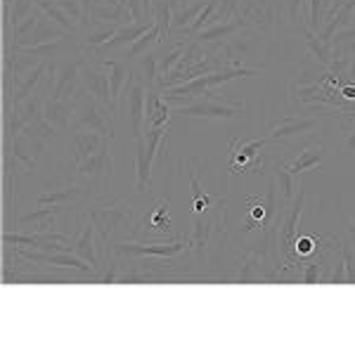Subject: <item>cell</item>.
Masks as SVG:
<instances>
[{
	"mask_svg": "<svg viewBox=\"0 0 355 355\" xmlns=\"http://www.w3.org/2000/svg\"><path fill=\"white\" fill-rule=\"evenodd\" d=\"M105 62V69L110 73V85H112V97L119 107V100L123 97V90L125 85L130 81V69H128V62H121V60H102Z\"/></svg>",
	"mask_w": 355,
	"mask_h": 355,
	"instance_id": "22",
	"label": "cell"
},
{
	"mask_svg": "<svg viewBox=\"0 0 355 355\" xmlns=\"http://www.w3.org/2000/svg\"><path fill=\"white\" fill-rule=\"evenodd\" d=\"M244 102L220 97L216 90H209L204 97H197L192 105L180 107L173 114H180L185 119H204V121H239L244 116Z\"/></svg>",
	"mask_w": 355,
	"mask_h": 355,
	"instance_id": "1",
	"label": "cell"
},
{
	"mask_svg": "<svg viewBox=\"0 0 355 355\" xmlns=\"http://www.w3.org/2000/svg\"><path fill=\"white\" fill-rule=\"evenodd\" d=\"M270 142V137H261V140H246V137H234L230 142V171L234 175L249 171V166L256 162V157L266 150V145Z\"/></svg>",
	"mask_w": 355,
	"mask_h": 355,
	"instance_id": "10",
	"label": "cell"
},
{
	"mask_svg": "<svg viewBox=\"0 0 355 355\" xmlns=\"http://www.w3.org/2000/svg\"><path fill=\"white\" fill-rule=\"evenodd\" d=\"M67 36V31L62 28L60 24H55L50 17H45L41 12L38 17V24L33 28L28 36H24L21 41H17V48H33V45H41V43H50V41H57V38Z\"/></svg>",
	"mask_w": 355,
	"mask_h": 355,
	"instance_id": "15",
	"label": "cell"
},
{
	"mask_svg": "<svg viewBox=\"0 0 355 355\" xmlns=\"http://www.w3.org/2000/svg\"><path fill=\"white\" fill-rule=\"evenodd\" d=\"M3 209H5V232H12L19 227V218H17V192L12 187V171L5 164V182H3Z\"/></svg>",
	"mask_w": 355,
	"mask_h": 355,
	"instance_id": "25",
	"label": "cell"
},
{
	"mask_svg": "<svg viewBox=\"0 0 355 355\" xmlns=\"http://www.w3.org/2000/svg\"><path fill=\"white\" fill-rule=\"evenodd\" d=\"M270 173L275 178V182L279 185V190H282V197H284V202H291L294 199V190H296V185H294V173L284 166L282 162L279 164H275L272 168H270Z\"/></svg>",
	"mask_w": 355,
	"mask_h": 355,
	"instance_id": "32",
	"label": "cell"
},
{
	"mask_svg": "<svg viewBox=\"0 0 355 355\" xmlns=\"http://www.w3.org/2000/svg\"><path fill=\"white\" fill-rule=\"evenodd\" d=\"M343 147H346V152L355 157V128H348L346 130V140H343Z\"/></svg>",
	"mask_w": 355,
	"mask_h": 355,
	"instance_id": "35",
	"label": "cell"
},
{
	"mask_svg": "<svg viewBox=\"0 0 355 355\" xmlns=\"http://www.w3.org/2000/svg\"><path fill=\"white\" fill-rule=\"evenodd\" d=\"M303 41H306L308 57H311V60L320 62L322 67L331 64V43L329 41H322V38L313 31H303Z\"/></svg>",
	"mask_w": 355,
	"mask_h": 355,
	"instance_id": "27",
	"label": "cell"
},
{
	"mask_svg": "<svg viewBox=\"0 0 355 355\" xmlns=\"http://www.w3.org/2000/svg\"><path fill=\"white\" fill-rule=\"evenodd\" d=\"M266 45H268L266 31H261V28H256V26H246L223 43V55H225L227 60H232V64L237 69H242L246 67V62H249L251 57H261V48H266ZM254 69H259V67H254Z\"/></svg>",
	"mask_w": 355,
	"mask_h": 355,
	"instance_id": "4",
	"label": "cell"
},
{
	"mask_svg": "<svg viewBox=\"0 0 355 355\" xmlns=\"http://www.w3.org/2000/svg\"><path fill=\"white\" fill-rule=\"evenodd\" d=\"M318 244H320V239H315V237H296V242H294V261L311 259L315 251H318Z\"/></svg>",
	"mask_w": 355,
	"mask_h": 355,
	"instance_id": "33",
	"label": "cell"
},
{
	"mask_svg": "<svg viewBox=\"0 0 355 355\" xmlns=\"http://www.w3.org/2000/svg\"><path fill=\"white\" fill-rule=\"evenodd\" d=\"M348 223H351V225H353V227H355V214H353V216H351V220H348Z\"/></svg>",
	"mask_w": 355,
	"mask_h": 355,
	"instance_id": "37",
	"label": "cell"
},
{
	"mask_svg": "<svg viewBox=\"0 0 355 355\" xmlns=\"http://www.w3.org/2000/svg\"><path fill=\"white\" fill-rule=\"evenodd\" d=\"M93 53L90 57L85 55V64H83V73H81V81L83 88L88 90L95 100H100L105 107H110L114 114H119V107L112 97V85H110V73L105 69V62L102 60H93Z\"/></svg>",
	"mask_w": 355,
	"mask_h": 355,
	"instance_id": "7",
	"label": "cell"
},
{
	"mask_svg": "<svg viewBox=\"0 0 355 355\" xmlns=\"http://www.w3.org/2000/svg\"><path fill=\"white\" fill-rule=\"evenodd\" d=\"M73 102H76V112H73V123H71L73 133L93 130V133L114 137V116H116V114H114L110 107H105L100 100H95L85 88L78 90Z\"/></svg>",
	"mask_w": 355,
	"mask_h": 355,
	"instance_id": "2",
	"label": "cell"
},
{
	"mask_svg": "<svg viewBox=\"0 0 355 355\" xmlns=\"http://www.w3.org/2000/svg\"><path fill=\"white\" fill-rule=\"evenodd\" d=\"M67 251L81 256L83 261H88L90 266H95L97 272H100L102 266H100V256H97V230L90 220H85L81 225V230L73 234V239H71V244L67 246Z\"/></svg>",
	"mask_w": 355,
	"mask_h": 355,
	"instance_id": "12",
	"label": "cell"
},
{
	"mask_svg": "<svg viewBox=\"0 0 355 355\" xmlns=\"http://www.w3.org/2000/svg\"><path fill=\"white\" fill-rule=\"evenodd\" d=\"M348 81L355 83V57H351V67H348Z\"/></svg>",
	"mask_w": 355,
	"mask_h": 355,
	"instance_id": "36",
	"label": "cell"
},
{
	"mask_svg": "<svg viewBox=\"0 0 355 355\" xmlns=\"http://www.w3.org/2000/svg\"><path fill=\"white\" fill-rule=\"evenodd\" d=\"M192 202H194V214H206L214 199H211V194L204 192V194H199V197H194Z\"/></svg>",
	"mask_w": 355,
	"mask_h": 355,
	"instance_id": "34",
	"label": "cell"
},
{
	"mask_svg": "<svg viewBox=\"0 0 355 355\" xmlns=\"http://www.w3.org/2000/svg\"><path fill=\"white\" fill-rule=\"evenodd\" d=\"M133 223H135V234H140V227H147L150 232L173 234V227H171V199L162 197L145 218Z\"/></svg>",
	"mask_w": 355,
	"mask_h": 355,
	"instance_id": "13",
	"label": "cell"
},
{
	"mask_svg": "<svg viewBox=\"0 0 355 355\" xmlns=\"http://www.w3.org/2000/svg\"><path fill=\"white\" fill-rule=\"evenodd\" d=\"M73 112H76V102L67 100H55V97H45L43 105V116L55 125L60 133L71 128L73 123Z\"/></svg>",
	"mask_w": 355,
	"mask_h": 355,
	"instance_id": "14",
	"label": "cell"
},
{
	"mask_svg": "<svg viewBox=\"0 0 355 355\" xmlns=\"http://www.w3.org/2000/svg\"><path fill=\"white\" fill-rule=\"evenodd\" d=\"M190 239H173V242H157V244H137V242H114V256H128V259H142V256H178L182 251H190Z\"/></svg>",
	"mask_w": 355,
	"mask_h": 355,
	"instance_id": "8",
	"label": "cell"
},
{
	"mask_svg": "<svg viewBox=\"0 0 355 355\" xmlns=\"http://www.w3.org/2000/svg\"><path fill=\"white\" fill-rule=\"evenodd\" d=\"M331 0H306V28L313 33H320L324 26Z\"/></svg>",
	"mask_w": 355,
	"mask_h": 355,
	"instance_id": "29",
	"label": "cell"
},
{
	"mask_svg": "<svg viewBox=\"0 0 355 355\" xmlns=\"http://www.w3.org/2000/svg\"><path fill=\"white\" fill-rule=\"evenodd\" d=\"M110 140H112L110 135H100V133H93V130L73 133V166L83 164L88 157H93L95 152H100Z\"/></svg>",
	"mask_w": 355,
	"mask_h": 355,
	"instance_id": "16",
	"label": "cell"
},
{
	"mask_svg": "<svg viewBox=\"0 0 355 355\" xmlns=\"http://www.w3.org/2000/svg\"><path fill=\"white\" fill-rule=\"evenodd\" d=\"M67 43H69L67 36H62V38H57V41L33 45V48H17V53L36 57V60H41V62H55L57 57H62L67 53Z\"/></svg>",
	"mask_w": 355,
	"mask_h": 355,
	"instance_id": "26",
	"label": "cell"
},
{
	"mask_svg": "<svg viewBox=\"0 0 355 355\" xmlns=\"http://www.w3.org/2000/svg\"><path fill=\"white\" fill-rule=\"evenodd\" d=\"M242 28H246V21H244V19H239V17L234 15L232 19L218 21V24L204 28V31L199 33V36L194 38V41H199V43H225L227 38H232L234 33L242 31Z\"/></svg>",
	"mask_w": 355,
	"mask_h": 355,
	"instance_id": "20",
	"label": "cell"
},
{
	"mask_svg": "<svg viewBox=\"0 0 355 355\" xmlns=\"http://www.w3.org/2000/svg\"><path fill=\"white\" fill-rule=\"evenodd\" d=\"M133 218V206L125 199H105V202H97L95 206L88 209V220L95 225L97 237L110 242V237L116 232V227Z\"/></svg>",
	"mask_w": 355,
	"mask_h": 355,
	"instance_id": "3",
	"label": "cell"
},
{
	"mask_svg": "<svg viewBox=\"0 0 355 355\" xmlns=\"http://www.w3.org/2000/svg\"><path fill=\"white\" fill-rule=\"evenodd\" d=\"M159 60H162L159 50H152V53L142 55L140 60H137L135 71L142 76V81L147 83V88H157L159 90Z\"/></svg>",
	"mask_w": 355,
	"mask_h": 355,
	"instance_id": "28",
	"label": "cell"
},
{
	"mask_svg": "<svg viewBox=\"0 0 355 355\" xmlns=\"http://www.w3.org/2000/svg\"><path fill=\"white\" fill-rule=\"evenodd\" d=\"M154 26V21H130V24L119 26V31L114 33V38L107 45H102L105 50H114V48H125V45H133L137 38L145 36L147 31Z\"/></svg>",
	"mask_w": 355,
	"mask_h": 355,
	"instance_id": "24",
	"label": "cell"
},
{
	"mask_svg": "<svg viewBox=\"0 0 355 355\" xmlns=\"http://www.w3.org/2000/svg\"><path fill=\"white\" fill-rule=\"evenodd\" d=\"M159 45H164V33H162V26L154 21V26L145 33V36H140L133 45H128V50H125V62L140 60L142 55L157 50Z\"/></svg>",
	"mask_w": 355,
	"mask_h": 355,
	"instance_id": "23",
	"label": "cell"
},
{
	"mask_svg": "<svg viewBox=\"0 0 355 355\" xmlns=\"http://www.w3.org/2000/svg\"><path fill=\"white\" fill-rule=\"evenodd\" d=\"M83 197V187L76 182H67V185L53 187V190L43 192L38 197V206H71Z\"/></svg>",
	"mask_w": 355,
	"mask_h": 355,
	"instance_id": "18",
	"label": "cell"
},
{
	"mask_svg": "<svg viewBox=\"0 0 355 355\" xmlns=\"http://www.w3.org/2000/svg\"><path fill=\"white\" fill-rule=\"evenodd\" d=\"M152 168L154 162L147 154L145 137H137L135 147V190L137 194H150L152 192Z\"/></svg>",
	"mask_w": 355,
	"mask_h": 355,
	"instance_id": "17",
	"label": "cell"
},
{
	"mask_svg": "<svg viewBox=\"0 0 355 355\" xmlns=\"http://www.w3.org/2000/svg\"><path fill=\"white\" fill-rule=\"evenodd\" d=\"M180 173L182 178H187V182H190V190H192V199L199 197V194H204L202 190V182L206 180V175H209V164H206V159H199V157H190V159H182L180 162Z\"/></svg>",
	"mask_w": 355,
	"mask_h": 355,
	"instance_id": "21",
	"label": "cell"
},
{
	"mask_svg": "<svg viewBox=\"0 0 355 355\" xmlns=\"http://www.w3.org/2000/svg\"><path fill=\"white\" fill-rule=\"evenodd\" d=\"M57 133H60V130H57L55 125L43 116V114H41V116L33 119V121H28L24 128H21V135L38 137V140H45V142H55L57 140Z\"/></svg>",
	"mask_w": 355,
	"mask_h": 355,
	"instance_id": "30",
	"label": "cell"
},
{
	"mask_svg": "<svg viewBox=\"0 0 355 355\" xmlns=\"http://www.w3.org/2000/svg\"><path fill=\"white\" fill-rule=\"evenodd\" d=\"M112 164L114 162H112V140H110L100 152H95L93 157H88L83 164H78L76 173L83 182L93 185L95 190H102L105 182L110 180V175H112Z\"/></svg>",
	"mask_w": 355,
	"mask_h": 355,
	"instance_id": "9",
	"label": "cell"
},
{
	"mask_svg": "<svg viewBox=\"0 0 355 355\" xmlns=\"http://www.w3.org/2000/svg\"><path fill=\"white\" fill-rule=\"evenodd\" d=\"M282 17L287 19L289 28L294 31H308L303 26V12H306V0H282Z\"/></svg>",
	"mask_w": 355,
	"mask_h": 355,
	"instance_id": "31",
	"label": "cell"
},
{
	"mask_svg": "<svg viewBox=\"0 0 355 355\" xmlns=\"http://www.w3.org/2000/svg\"><path fill=\"white\" fill-rule=\"evenodd\" d=\"M324 159H327V150H324L322 142H311V145L303 147V150L299 152V157H296L287 168L294 175H299V173H306V171H311V168H318Z\"/></svg>",
	"mask_w": 355,
	"mask_h": 355,
	"instance_id": "19",
	"label": "cell"
},
{
	"mask_svg": "<svg viewBox=\"0 0 355 355\" xmlns=\"http://www.w3.org/2000/svg\"><path fill=\"white\" fill-rule=\"evenodd\" d=\"M83 64H85V50L83 48H81V53L73 57V60L60 62V64H57V71H55L53 88H50L48 97H55V100H67V102L76 100L78 90L83 88V81H81Z\"/></svg>",
	"mask_w": 355,
	"mask_h": 355,
	"instance_id": "5",
	"label": "cell"
},
{
	"mask_svg": "<svg viewBox=\"0 0 355 355\" xmlns=\"http://www.w3.org/2000/svg\"><path fill=\"white\" fill-rule=\"evenodd\" d=\"M147 83L142 81V76L137 71L130 73V81L123 90V112H125V123L130 125V133L137 140L145 133V100H147Z\"/></svg>",
	"mask_w": 355,
	"mask_h": 355,
	"instance_id": "6",
	"label": "cell"
},
{
	"mask_svg": "<svg viewBox=\"0 0 355 355\" xmlns=\"http://www.w3.org/2000/svg\"><path fill=\"white\" fill-rule=\"evenodd\" d=\"M353 24H355V10H353Z\"/></svg>",
	"mask_w": 355,
	"mask_h": 355,
	"instance_id": "38",
	"label": "cell"
},
{
	"mask_svg": "<svg viewBox=\"0 0 355 355\" xmlns=\"http://www.w3.org/2000/svg\"><path fill=\"white\" fill-rule=\"evenodd\" d=\"M318 116H306V114H299V116H282L277 123L270 125V142L277 140H289V137H301L311 130L318 128Z\"/></svg>",
	"mask_w": 355,
	"mask_h": 355,
	"instance_id": "11",
	"label": "cell"
}]
</instances>
